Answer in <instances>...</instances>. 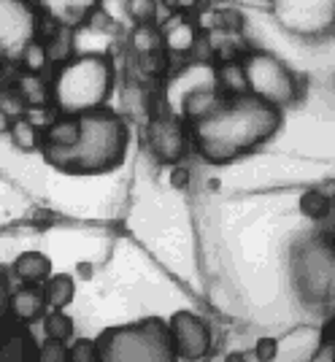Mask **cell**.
Masks as SVG:
<instances>
[{
  "mask_svg": "<svg viewBox=\"0 0 335 362\" xmlns=\"http://www.w3.org/2000/svg\"><path fill=\"white\" fill-rule=\"evenodd\" d=\"M278 127H281V108L241 95L225 100L206 119L195 122L192 141L206 163L225 165L271 141Z\"/></svg>",
  "mask_w": 335,
  "mask_h": 362,
  "instance_id": "cell-1",
  "label": "cell"
},
{
  "mask_svg": "<svg viewBox=\"0 0 335 362\" xmlns=\"http://www.w3.org/2000/svg\"><path fill=\"white\" fill-rule=\"evenodd\" d=\"M76 138L62 149H46L44 160L60 173L71 176H103L122 168L130 144V130L119 114L100 108L76 117Z\"/></svg>",
  "mask_w": 335,
  "mask_h": 362,
  "instance_id": "cell-2",
  "label": "cell"
},
{
  "mask_svg": "<svg viewBox=\"0 0 335 362\" xmlns=\"http://www.w3.org/2000/svg\"><path fill=\"white\" fill-rule=\"evenodd\" d=\"M114 90V68L103 54L68 57L52 81V100L62 117H84L106 108Z\"/></svg>",
  "mask_w": 335,
  "mask_h": 362,
  "instance_id": "cell-3",
  "label": "cell"
},
{
  "mask_svg": "<svg viewBox=\"0 0 335 362\" xmlns=\"http://www.w3.org/2000/svg\"><path fill=\"white\" fill-rule=\"evenodd\" d=\"M95 349L98 362H179L165 322L154 317L108 327L98 335Z\"/></svg>",
  "mask_w": 335,
  "mask_h": 362,
  "instance_id": "cell-4",
  "label": "cell"
},
{
  "mask_svg": "<svg viewBox=\"0 0 335 362\" xmlns=\"http://www.w3.org/2000/svg\"><path fill=\"white\" fill-rule=\"evenodd\" d=\"M241 68H244L249 98H257L274 108H284L295 100V95H298L295 76L284 62L276 60L274 54L252 52L241 60Z\"/></svg>",
  "mask_w": 335,
  "mask_h": 362,
  "instance_id": "cell-5",
  "label": "cell"
},
{
  "mask_svg": "<svg viewBox=\"0 0 335 362\" xmlns=\"http://www.w3.org/2000/svg\"><path fill=\"white\" fill-rule=\"evenodd\" d=\"M41 14L25 0H0V62L22 60L25 49L38 41Z\"/></svg>",
  "mask_w": 335,
  "mask_h": 362,
  "instance_id": "cell-6",
  "label": "cell"
},
{
  "mask_svg": "<svg viewBox=\"0 0 335 362\" xmlns=\"http://www.w3.org/2000/svg\"><path fill=\"white\" fill-rule=\"evenodd\" d=\"M165 327L168 338H170V346H173L179 360L198 362L211 351V330H208V325L198 314L176 311Z\"/></svg>",
  "mask_w": 335,
  "mask_h": 362,
  "instance_id": "cell-7",
  "label": "cell"
},
{
  "mask_svg": "<svg viewBox=\"0 0 335 362\" xmlns=\"http://www.w3.org/2000/svg\"><path fill=\"white\" fill-rule=\"evenodd\" d=\"M149 146L160 163H179L187 154V136L182 119L176 117H157L149 124Z\"/></svg>",
  "mask_w": 335,
  "mask_h": 362,
  "instance_id": "cell-8",
  "label": "cell"
},
{
  "mask_svg": "<svg viewBox=\"0 0 335 362\" xmlns=\"http://www.w3.org/2000/svg\"><path fill=\"white\" fill-rule=\"evenodd\" d=\"M8 311L14 314L19 325H33V322H38L46 311L44 289L30 287V284L19 287L16 292H11V298H8Z\"/></svg>",
  "mask_w": 335,
  "mask_h": 362,
  "instance_id": "cell-9",
  "label": "cell"
},
{
  "mask_svg": "<svg viewBox=\"0 0 335 362\" xmlns=\"http://www.w3.org/2000/svg\"><path fill=\"white\" fill-rule=\"evenodd\" d=\"M14 273L25 281V284L38 287V284L49 281V276H52V259H49L46 255H41V252L19 255L14 262Z\"/></svg>",
  "mask_w": 335,
  "mask_h": 362,
  "instance_id": "cell-10",
  "label": "cell"
},
{
  "mask_svg": "<svg viewBox=\"0 0 335 362\" xmlns=\"http://www.w3.org/2000/svg\"><path fill=\"white\" fill-rule=\"evenodd\" d=\"M35 354L30 332H8L0 341V362H35Z\"/></svg>",
  "mask_w": 335,
  "mask_h": 362,
  "instance_id": "cell-11",
  "label": "cell"
},
{
  "mask_svg": "<svg viewBox=\"0 0 335 362\" xmlns=\"http://www.w3.org/2000/svg\"><path fill=\"white\" fill-rule=\"evenodd\" d=\"M74 295H76V284H74V279L71 276H52L49 281H46V289H44V298H46V305L49 308H54V311H65L71 303H74Z\"/></svg>",
  "mask_w": 335,
  "mask_h": 362,
  "instance_id": "cell-12",
  "label": "cell"
},
{
  "mask_svg": "<svg viewBox=\"0 0 335 362\" xmlns=\"http://www.w3.org/2000/svg\"><path fill=\"white\" fill-rule=\"evenodd\" d=\"M213 76H216V87L222 92H230L233 98H241L246 95V78H244V68L238 60H228L222 62L219 68H213Z\"/></svg>",
  "mask_w": 335,
  "mask_h": 362,
  "instance_id": "cell-13",
  "label": "cell"
},
{
  "mask_svg": "<svg viewBox=\"0 0 335 362\" xmlns=\"http://www.w3.org/2000/svg\"><path fill=\"white\" fill-rule=\"evenodd\" d=\"M16 90L22 103H28L33 108H41L49 103V90H46V81L35 74H22L16 78Z\"/></svg>",
  "mask_w": 335,
  "mask_h": 362,
  "instance_id": "cell-14",
  "label": "cell"
},
{
  "mask_svg": "<svg viewBox=\"0 0 335 362\" xmlns=\"http://www.w3.org/2000/svg\"><path fill=\"white\" fill-rule=\"evenodd\" d=\"M8 133H11V141L19 151H35L41 146V133L30 119H14Z\"/></svg>",
  "mask_w": 335,
  "mask_h": 362,
  "instance_id": "cell-15",
  "label": "cell"
},
{
  "mask_svg": "<svg viewBox=\"0 0 335 362\" xmlns=\"http://www.w3.org/2000/svg\"><path fill=\"white\" fill-rule=\"evenodd\" d=\"M165 46L170 49V52H179V54L189 52V49L195 46V30H192V25H189V22H184V19H179V22L168 30Z\"/></svg>",
  "mask_w": 335,
  "mask_h": 362,
  "instance_id": "cell-16",
  "label": "cell"
},
{
  "mask_svg": "<svg viewBox=\"0 0 335 362\" xmlns=\"http://www.w3.org/2000/svg\"><path fill=\"white\" fill-rule=\"evenodd\" d=\"M44 330L49 341H60L65 344L71 335H74V319L65 317L62 311H52L49 317L44 319Z\"/></svg>",
  "mask_w": 335,
  "mask_h": 362,
  "instance_id": "cell-17",
  "label": "cell"
},
{
  "mask_svg": "<svg viewBox=\"0 0 335 362\" xmlns=\"http://www.w3.org/2000/svg\"><path fill=\"white\" fill-rule=\"evenodd\" d=\"M333 209V197L327 195V192H305L303 197H300V211H303V216H308V219H322V216H327V211Z\"/></svg>",
  "mask_w": 335,
  "mask_h": 362,
  "instance_id": "cell-18",
  "label": "cell"
},
{
  "mask_svg": "<svg viewBox=\"0 0 335 362\" xmlns=\"http://www.w3.org/2000/svg\"><path fill=\"white\" fill-rule=\"evenodd\" d=\"M46 8H49V11H65L68 16L62 19V25H65V28H76V25H81V22L87 19L92 3H49Z\"/></svg>",
  "mask_w": 335,
  "mask_h": 362,
  "instance_id": "cell-19",
  "label": "cell"
},
{
  "mask_svg": "<svg viewBox=\"0 0 335 362\" xmlns=\"http://www.w3.org/2000/svg\"><path fill=\"white\" fill-rule=\"evenodd\" d=\"M22 65H25V74H41L46 65V46L41 41H33L22 54Z\"/></svg>",
  "mask_w": 335,
  "mask_h": 362,
  "instance_id": "cell-20",
  "label": "cell"
},
{
  "mask_svg": "<svg viewBox=\"0 0 335 362\" xmlns=\"http://www.w3.org/2000/svg\"><path fill=\"white\" fill-rule=\"evenodd\" d=\"M35 362H68V346L60 341H46L44 346L38 349Z\"/></svg>",
  "mask_w": 335,
  "mask_h": 362,
  "instance_id": "cell-21",
  "label": "cell"
},
{
  "mask_svg": "<svg viewBox=\"0 0 335 362\" xmlns=\"http://www.w3.org/2000/svg\"><path fill=\"white\" fill-rule=\"evenodd\" d=\"M68 362H98V349H95V341L84 338V341H76L71 351H68Z\"/></svg>",
  "mask_w": 335,
  "mask_h": 362,
  "instance_id": "cell-22",
  "label": "cell"
},
{
  "mask_svg": "<svg viewBox=\"0 0 335 362\" xmlns=\"http://www.w3.org/2000/svg\"><path fill=\"white\" fill-rule=\"evenodd\" d=\"M254 354H257L259 362H274L276 354H278V341L276 338H259L257 346H254Z\"/></svg>",
  "mask_w": 335,
  "mask_h": 362,
  "instance_id": "cell-23",
  "label": "cell"
},
{
  "mask_svg": "<svg viewBox=\"0 0 335 362\" xmlns=\"http://www.w3.org/2000/svg\"><path fill=\"white\" fill-rule=\"evenodd\" d=\"M8 298H11V289H8V279L0 276V327H3V319L8 314Z\"/></svg>",
  "mask_w": 335,
  "mask_h": 362,
  "instance_id": "cell-24",
  "label": "cell"
},
{
  "mask_svg": "<svg viewBox=\"0 0 335 362\" xmlns=\"http://www.w3.org/2000/svg\"><path fill=\"white\" fill-rule=\"evenodd\" d=\"M8 127H11V117H8V111H6V108H0V136H3V133H8Z\"/></svg>",
  "mask_w": 335,
  "mask_h": 362,
  "instance_id": "cell-25",
  "label": "cell"
},
{
  "mask_svg": "<svg viewBox=\"0 0 335 362\" xmlns=\"http://www.w3.org/2000/svg\"><path fill=\"white\" fill-rule=\"evenodd\" d=\"M170 181H173V187H184L187 184V170H173V176H170Z\"/></svg>",
  "mask_w": 335,
  "mask_h": 362,
  "instance_id": "cell-26",
  "label": "cell"
},
{
  "mask_svg": "<svg viewBox=\"0 0 335 362\" xmlns=\"http://www.w3.org/2000/svg\"><path fill=\"white\" fill-rule=\"evenodd\" d=\"M225 362H246V354L244 351H230L228 357H225Z\"/></svg>",
  "mask_w": 335,
  "mask_h": 362,
  "instance_id": "cell-27",
  "label": "cell"
}]
</instances>
